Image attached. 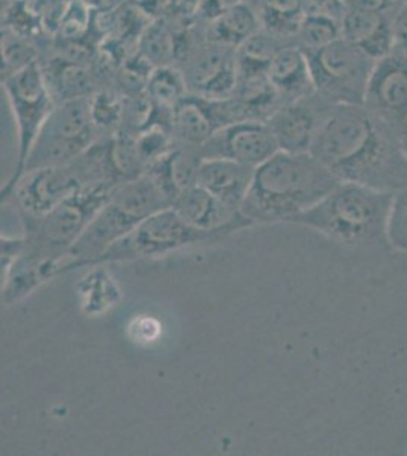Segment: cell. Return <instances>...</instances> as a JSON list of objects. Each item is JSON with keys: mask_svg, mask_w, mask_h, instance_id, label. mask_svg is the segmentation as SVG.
<instances>
[{"mask_svg": "<svg viewBox=\"0 0 407 456\" xmlns=\"http://www.w3.org/2000/svg\"><path fill=\"white\" fill-rule=\"evenodd\" d=\"M310 154L339 182L391 193L407 187L398 131L363 104L331 105Z\"/></svg>", "mask_w": 407, "mask_h": 456, "instance_id": "obj_1", "label": "cell"}, {"mask_svg": "<svg viewBox=\"0 0 407 456\" xmlns=\"http://www.w3.org/2000/svg\"><path fill=\"white\" fill-rule=\"evenodd\" d=\"M313 154L279 151L256 167L253 186L240 212L254 225L290 223L339 184Z\"/></svg>", "mask_w": 407, "mask_h": 456, "instance_id": "obj_2", "label": "cell"}, {"mask_svg": "<svg viewBox=\"0 0 407 456\" xmlns=\"http://www.w3.org/2000/svg\"><path fill=\"white\" fill-rule=\"evenodd\" d=\"M392 198L391 192L340 182L327 197L289 224L310 228L346 248L387 249Z\"/></svg>", "mask_w": 407, "mask_h": 456, "instance_id": "obj_3", "label": "cell"}, {"mask_svg": "<svg viewBox=\"0 0 407 456\" xmlns=\"http://www.w3.org/2000/svg\"><path fill=\"white\" fill-rule=\"evenodd\" d=\"M172 206L169 195L154 176L143 175L120 183L85 232L73 245L60 275L83 266H94L103 251L133 232L143 219Z\"/></svg>", "mask_w": 407, "mask_h": 456, "instance_id": "obj_4", "label": "cell"}, {"mask_svg": "<svg viewBox=\"0 0 407 456\" xmlns=\"http://www.w3.org/2000/svg\"><path fill=\"white\" fill-rule=\"evenodd\" d=\"M227 236V232H204L191 227L174 208H163L143 219L133 232L103 251L94 266L165 257L196 245L215 244Z\"/></svg>", "mask_w": 407, "mask_h": 456, "instance_id": "obj_5", "label": "cell"}, {"mask_svg": "<svg viewBox=\"0 0 407 456\" xmlns=\"http://www.w3.org/2000/svg\"><path fill=\"white\" fill-rule=\"evenodd\" d=\"M2 87L16 122L19 141L16 167L0 191V198L4 204L20 180L21 172L37 135L42 130L47 118L51 116L52 110L55 109L57 101L52 94L46 72L38 61H34L29 66L20 69L19 72L5 77L2 79Z\"/></svg>", "mask_w": 407, "mask_h": 456, "instance_id": "obj_6", "label": "cell"}, {"mask_svg": "<svg viewBox=\"0 0 407 456\" xmlns=\"http://www.w3.org/2000/svg\"><path fill=\"white\" fill-rule=\"evenodd\" d=\"M99 139L102 137L92 119L90 98L57 102L37 135L21 176L37 169L70 165Z\"/></svg>", "mask_w": 407, "mask_h": 456, "instance_id": "obj_7", "label": "cell"}, {"mask_svg": "<svg viewBox=\"0 0 407 456\" xmlns=\"http://www.w3.org/2000/svg\"><path fill=\"white\" fill-rule=\"evenodd\" d=\"M307 53L314 94L330 105L363 104L374 60L344 37Z\"/></svg>", "mask_w": 407, "mask_h": 456, "instance_id": "obj_8", "label": "cell"}, {"mask_svg": "<svg viewBox=\"0 0 407 456\" xmlns=\"http://www.w3.org/2000/svg\"><path fill=\"white\" fill-rule=\"evenodd\" d=\"M77 163L28 172L17 183L5 202L16 204L21 224L40 219L66 201L73 193L87 187Z\"/></svg>", "mask_w": 407, "mask_h": 456, "instance_id": "obj_9", "label": "cell"}, {"mask_svg": "<svg viewBox=\"0 0 407 456\" xmlns=\"http://www.w3.org/2000/svg\"><path fill=\"white\" fill-rule=\"evenodd\" d=\"M199 151L202 159H228L258 167L280 148L266 120L247 119L215 131Z\"/></svg>", "mask_w": 407, "mask_h": 456, "instance_id": "obj_10", "label": "cell"}, {"mask_svg": "<svg viewBox=\"0 0 407 456\" xmlns=\"http://www.w3.org/2000/svg\"><path fill=\"white\" fill-rule=\"evenodd\" d=\"M363 105L400 134L407 119V55L397 47L374 62Z\"/></svg>", "mask_w": 407, "mask_h": 456, "instance_id": "obj_11", "label": "cell"}, {"mask_svg": "<svg viewBox=\"0 0 407 456\" xmlns=\"http://www.w3.org/2000/svg\"><path fill=\"white\" fill-rule=\"evenodd\" d=\"M330 107L316 94L280 105L266 120L280 151L292 154L310 152Z\"/></svg>", "mask_w": 407, "mask_h": 456, "instance_id": "obj_12", "label": "cell"}, {"mask_svg": "<svg viewBox=\"0 0 407 456\" xmlns=\"http://www.w3.org/2000/svg\"><path fill=\"white\" fill-rule=\"evenodd\" d=\"M170 208L191 227L204 232H227L232 234L254 225L253 221H249L242 212L228 208L219 198L198 184L181 192Z\"/></svg>", "mask_w": 407, "mask_h": 456, "instance_id": "obj_13", "label": "cell"}, {"mask_svg": "<svg viewBox=\"0 0 407 456\" xmlns=\"http://www.w3.org/2000/svg\"><path fill=\"white\" fill-rule=\"evenodd\" d=\"M342 37L374 61L395 49L394 20L377 8L351 6L340 19Z\"/></svg>", "mask_w": 407, "mask_h": 456, "instance_id": "obj_14", "label": "cell"}, {"mask_svg": "<svg viewBox=\"0 0 407 456\" xmlns=\"http://www.w3.org/2000/svg\"><path fill=\"white\" fill-rule=\"evenodd\" d=\"M256 167L228 159H204L198 171L196 184L219 198L228 208H242L253 186Z\"/></svg>", "mask_w": 407, "mask_h": 456, "instance_id": "obj_15", "label": "cell"}, {"mask_svg": "<svg viewBox=\"0 0 407 456\" xmlns=\"http://www.w3.org/2000/svg\"><path fill=\"white\" fill-rule=\"evenodd\" d=\"M268 78L284 102L314 94L309 58L303 47H281L269 62Z\"/></svg>", "mask_w": 407, "mask_h": 456, "instance_id": "obj_16", "label": "cell"}, {"mask_svg": "<svg viewBox=\"0 0 407 456\" xmlns=\"http://www.w3.org/2000/svg\"><path fill=\"white\" fill-rule=\"evenodd\" d=\"M170 130L178 145L198 148H201L207 139L216 131L204 101L193 94H187L186 98L172 110Z\"/></svg>", "mask_w": 407, "mask_h": 456, "instance_id": "obj_17", "label": "cell"}, {"mask_svg": "<svg viewBox=\"0 0 407 456\" xmlns=\"http://www.w3.org/2000/svg\"><path fill=\"white\" fill-rule=\"evenodd\" d=\"M258 32V19L251 8L243 4L224 11L213 19V42L225 46L240 47Z\"/></svg>", "mask_w": 407, "mask_h": 456, "instance_id": "obj_18", "label": "cell"}, {"mask_svg": "<svg viewBox=\"0 0 407 456\" xmlns=\"http://www.w3.org/2000/svg\"><path fill=\"white\" fill-rule=\"evenodd\" d=\"M146 94L159 109L172 110L189 94L186 75L172 66H159L151 72Z\"/></svg>", "mask_w": 407, "mask_h": 456, "instance_id": "obj_19", "label": "cell"}, {"mask_svg": "<svg viewBox=\"0 0 407 456\" xmlns=\"http://www.w3.org/2000/svg\"><path fill=\"white\" fill-rule=\"evenodd\" d=\"M297 36L301 40L299 47H303L305 53L318 51L321 47L327 46L342 37L340 21L329 14L305 12L303 20L299 23Z\"/></svg>", "mask_w": 407, "mask_h": 456, "instance_id": "obj_20", "label": "cell"}, {"mask_svg": "<svg viewBox=\"0 0 407 456\" xmlns=\"http://www.w3.org/2000/svg\"><path fill=\"white\" fill-rule=\"evenodd\" d=\"M90 111L101 137L118 134L124 122L125 99L113 92H98L90 96Z\"/></svg>", "mask_w": 407, "mask_h": 456, "instance_id": "obj_21", "label": "cell"}, {"mask_svg": "<svg viewBox=\"0 0 407 456\" xmlns=\"http://www.w3.org/2000/svg\"><path fill=\"white\" fill-rule=\"evenodd\" d=\"M389 248L407 256V187L394 193L389 224H387Z\"/></svg>", "mask_w": 407, "mask_h": 456, "instance_id": "obj_22", "label": "cell"}, {"mask_svg": "<svg viewBox=\"0 0 407 456\" xmlns=\"http://www.w3.org/2000/svg\"><path fill=\"white\" fill-rule=\"evenodd\" d=\"M2 60H4V68H2V77H10L12 73L19 72L20 69L29 66L36 61L34 53L31 47L21 43L17 38L5 37L2 40Z\"/></svg>", "mask_w": 407, "mask_h": 456, "instance_id": "obj_23", "label": "cell"}, {"mask_svg": "<svg viewBox=\"0 0 407 456\" xmlns=\"http://www.w3.org/2000/svg\"><path fill=\"white\" fill-rule=\"evenodd\" d=\"M148 37H150L148 43H146L148 49H144L146 60H159V61H161V66H167L166 60L172 53L169 34L163 28L161 29L160 28H155V29H151Z\"/></svg>", "mask_w": 407, "mask_h": 456, "instance_id": "obj_24", "label": "cell"}, {"mask_svg": "<svg viewBox=\"0 0 407 456\" xmlns=\"http://www.w3.org/2000/svg\"><path fill=\"white\" fill-rule=\"evenodd\" d=\"M2 277L8 274L11 266L16 264V260L20 257L23 249H25V236L20 238H10V236H2Z\"/></svg>", "mask_w": 407, "mask_h": 456, "instance_id": "obj_25", "label": "cell"}, {"mask_svg": "<svg viewBox=\"0 0 407 456\" xmlns=\"http://www.w3.org/2000/svg\"><path fill=\"white\" fill-rule=\"evenodd\" d=\"M394 29H395V47L407 55V8L394 19Z\"/></svg>", "mask_w": 407, "mask_h": 456, "instance_id": "obj_26", "label": "cell"}, {"mask_svg": "<svg viewBox=\"0 0 407 456\" xmlns=\"http://www.w3.org/2000/svg\"><path fill=\"white\" fill-rule=\"evenodd\" d=\"M213 6L216 8L217 14L216 17L224 12V11L230 10L232 6L239 5L240 4V0H212Z\"/></svg>", "mask_w": 407, "mask_h": 456, "instance_id": "obj_27", "label": "cell"}, {"mask_svg": "<svg viewBox=\"0 0 407 456\" xmlns=\"http://www.w3.org/2000/svg\"><path fill=\"white\" fill-rule=\"evenodd\" d=\"M400 143H402L403 151H404L407 157V119L403 124L402 130H400Z\"/></svg>", "mask_w": 407, "mask_h": 456, "instance_id": "obj_28", "label": "cell"}]
</instances>
